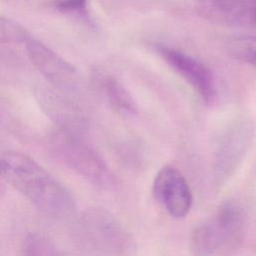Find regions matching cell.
Segmentation results:
<instances>
[{
	"mask_svg": "<svg viewBox=\"0 0 256 256\" xmlns=\"http://www.w3.org/2000/svg\"><path fill=\"white\" fill-rule=\"evenodd\" d=\"M0 175L42 213L65 219L76 211L71 191L34 159L20 152L0 156Z\"/></svg>",
	"mask_w": 256,
	"mask_h": 256,
	"instance_id": "obj_1",
	"label": "cell"
},
{
	"mask_svg": "<svg viewBox=\"0 0 256 256\" xmlns=\"http://www.w3.org/2000/svg\"><path fill=\"white\" fill-rule=\"evenodd\" d=\"M246 225L243 208L234 201H226L210 220L193 230L191 250L196 255H212L235 249L244 238Z\"/></svg>",
	"mask_w": 256,
	"mask_h": 256,
	"instance_id": "obj_2",
	"label": "cell"
},
{
	"mask_svg": "<svg viewBox=\"0 0 256 256\" xmlns=\"http://www.w3.org/2000/svg\"><path fill=\"white\" fill-rule=\"evenodd\" d=\"M49 147L57 159L90 183L99 187L112 183V176L103 159L79 135L61 129L51 135Z\"/></svg>",
	"mask_w": 256,
	"mask_h": 256,
	"instance_id": "obj_3",
	"label": "cell"
},
{
	"mask_svg": "<svg viewBox=\"0 0 256 256\" xmlns=\"http://www.w3.org/2000/svg\"><path fill=\"white\" fill-rule=\"evenodd\" d=\"M80 228L87 243L100 253L122 254L131 247L130 237L121 223L103 208L85 210L80 218Z\"/></svg>",
	"mask_w": 256,
	"mask_h": 256,
	"instance_id": "obj_4",
	"label": "cell"
},
{
	"mask_svg": "<svg viewBox=\"0 0 256 256\" xmlns=\"http://www.w3.org/2000/svg\"><path fill=\"white\" fill-rule=\"evenodd\" d=\"M25 45L31 63L47 81L62 91L76 90L79 76L71 63L32 36L25 42Z\"/></svg>",
	"mask_w": 256,
	"mask_h": 256,
	"instance_id": "obj_5",
	"label": "cell"
},
{
	"mask_svg": "<svg viewBox=\"0 0 256 256\" xmlns=\"http://www.w3.org/2000/svg\"><path fill=\"white\" fill-rule=\"evenodd\" d=\"M155 50L206 103L216 97V84L212 71L197 58L165 45H155Z\"/></svg>",
	"mask_w": 256,
	"mask_h": 256,
	"instance_id": "obj_6",
	"label": "cell"
},
{
	"mask_svg": "<svg viewBox=\"0 0 256 256\" xmlns=\"http://www.w3.org/2000/svg\"><path fill=\"white\" fill-rule=\"evenodd\" d=\"M155 198L174 218L185 217L192 206L193 197L183 174L173 166H163L153 182Z\"/></svg>",
	"mask_w": 256,
	"mask_h": 256,
	"instance_id": "obj_7",
	"label": "cell"
},
{
	"mask_svg": "<svg viewBox=\"0 0 256 256\" xmlns=\"http://www.w3.org/2000/svg\"><path fill=\"white\" fill-rule=\"evenodd\" d=\"M252 137L250 124L238 120L232 124L223 135L215 158V177L218 183L225 181L242 161Z\"/></svg>",
	"mask_w": 256,
	"mask_h": 256,
	"instance_id": "obj_8",
	"label": "cell"
},
{
	"mask_svg": "<svg viewBox=\"0 0 256 256\" xmlns=\"http://www.w3.org/2000/svg\"><path fill=\"white\" fill-rule=\"evenodd\" d=\"M206 19L233 26H256V0H197Z\"/></svg>",
	"mask_w": 256,
	"mask_h": 256,
	"instance_id": "obj_9",
	"label": "cell"
},
{
	"mask_svg": "<svg viewBox=\"0 0 256 256\" xmlns=\"http://www.w3.org/2000/svg\"><path fill=\"white\" fill-rule=\"evenodd\" d=\"M37 97L43 110L62 130L79 136L85 130L84 116L63 95L51 89H44L39 92Z\"/></svg>",
	"mask_w": 256,
	"mask_h": 256,
	"instance_id": "obj_10",
	"label": "cell"
},
{
	"mask_svg": "<svg viewBox=\"0 0 256 256\" xmlns=\"http://www.w3.org/2000/svg\"><path fill=\"white\" fill-rule=\"evenodd\" d=\"M100 86L108 103L116 111L125 115H133L137 112L136 103L132 95L116 78L104 76L101 78Z\"/></svg>",
	"mask_w": 256,
	"mask_h": 256,
	"instance_id": "obj_11",
	"label": "cell"
},
{
	"mask_svg": "<svg viewBox=\"0 0 256 256\" xmlns=\"http://www.w3.org/2000/svg\"><path fill=\"white\" fill-rule=\"evenodd\" d=\"M228 53L234 58L256 67V36H237L227 41Z\"/></svg>",
	"mask_w": 256,
	"mask_h": 256,
	"instance_id": "obj_12",
	"label": "cell"
},
{
	"mask_svg": "<svg viewBox=\"0 0 256 256\" xmlns=\"http://www.w3.org/2000/svg\"><path fill=\"white\" fill-rule=\"evenodd\" d=\"M30 37L22 25L0 16V43H25Z\"/></svg>",
	"mask_w": 256,
	"mask_h": 256,
	"instance_id": "obj_13",
	"label": "cell"
},
{
	"mask_svg": "<svg viewBox=\"0 0 256 256\" xmlns=\"http://www.w3.org/2000/svg\"><path fill=\"white\" fill-rule=\"evenodd\" d=\"M23 253L25 255H57L59 251L47 238L41 235L31 234L24 241Z\"/></svg>",
	"mask_w": 256,
	"mask_h": 256,
	"instance_id": "obj_14",
	"label": "cell"
},
{
	"mask_svg": "<svg viewBox=\"0 0 256 256\" xmlns=\"http://www.w3.org/2000/svg\"><path fill=\"white\" fill-rule=\"evenodd\" d=\"M87 0H57L55 7L62 12L84 13L86 11Z\"/></svg>",
	"mask_w": 256,
	"mask_h": 256,
	"instance_id": "obj_15",
	"label": "cell"
},
{
	"mask_svg": "<svg viewBox=\"0 0 256 256\" xmlns=\"http://www.w3.org/2000/svg\"><path fill=\"white\" fill-rule=\"evenodd\" d=\"M3 182H4V180L2 179V177L0 175V193L3 191Z\"/></svg>",
	"mask_w": 256,
	"mask_h": 256,
	"instance_id": "obj_16",
	"label": "cell"
}]
</instances>
